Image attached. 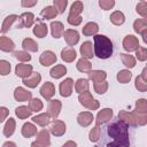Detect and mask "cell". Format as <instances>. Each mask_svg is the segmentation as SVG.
<instances>
[{
  "instance_id": "6da1fadb",
  "label": "cell",
  "mask_w": 147,
  "mask_h": 147,
  "mask_svg": "<svg viewBox=\"0 0 147 147\" xmlns=\"http://www.w3.org/2000/svg\"><path fill=\"white\" fill-rule=\"evenodd\" d=\"M96 145L107 147L129 146V124L119 118L108 122L102 129H100V136Z\"/></svg>"
},
{
  "instance_id": "7a4b0ae2",
  "label": "cell",
  "mask_w": 147,
  "mask_h": 147,
  "mask_svg": "<svg viewBox=\"0 0 147 147\" xmlns=\"http://www.w3.org/2000/svg\"><path fill=\"white\" fill-rule=\"evenodd\" d=\"M94 40V54L99 59H108L113 54V42L111 40L103 34H95Z\"/></svg>"
},
{
  "instance_id": "3957f363",
  "label": "cell",
  "mask_w": 147,
  "mask_h": 147,
  "mask_svg": "<svg viewBox=\"0 0 147 147\" xmlns=\"http://www.w3.org/2000/svg\"><path fill=\"white\" fill-rule=\"evenodd\" d=\"M82 11H83V3L80 1L74 2L72 6H71V9H70L68 22L71 25H79L80 22H82V16H80Z\"/></svg>"
},
{
  "instance_id": "277c9868",
  "label": "cell",
  "mask_w": 147,
  "mask_h": 147,
  "mask_svg": "<svg viewBox=\"0 0 147 147\" xmlns=\"http://www.w3.org/2000/svg\"><path fill=\"white\" fill-rule=\"evenodd\" d=\"M78 99H79V102L83 106L87 107L88 109H92L93 110V109H96L99 107V102L96 100H94L93 96L91 95V93L87 92V91L83 92V94H79V98Z\"/></svg>"
},
{
  "instance_id": "5b68a950",
  "label": "cell",
  "mask_w": 147,
  "mask_h": 147,
  "mask_svg": "<svg viewBox=\"0 0 147 147\" xmlns=\"http://www.w3.org/2000/svg\"><path fill=\"white\" fill-rule=\"evenodd\" d=\"M17 20L20 21V23L17 24V28H29V26H31L33 24L34 16H33L32 13H24Z\"/></svg>"
},
{
  "instance_id": "8992f818",
  "label": "cell",
  "mask_w": 147,
  "mask_h": 147,
  "mask_svg": "<svg viewBox=\"0 0 147 147\" xmlns=\"http://www.w3.org/2000/svg\"><path fill=\"white\" fill-rule=\"evenodd\" d=\"M40 80H41V76H40V74H38V72H31L28 77L23 78L24 85H26L28 87H31V88L36 87V86L40 83Z\"/></svg>"
},
{
  "instance_id": "52a82bcc",
  "label": "cell",
  "mask_w": 147,
  "mask_h": 147,
  "mask_svg": "<svg viewBox=\"0 0 147 147\" xmlns=\"http://www.w3.org/2000/svg\"><path fill=\"white\" fill-rule=\"evenodd\" d=\"M123 46H124L125 51L132 52V51H136L139 47V42H138V39L134 36H126L124 41H123Z\"/></svg>"
},
{
  "instance_id": "ba28073f",
  "label": "cell",
  "mask_w": 147,
  "mask_h": 147,
  "mask_svg": "<svg viewBox=\"0 0 147 147\" xmlns=\"http://www.w3.org/2000/svg\"><path fill=\"white\" fill-rule=\"evenodd\" d=\"M72 86L74 83L71 80V78H67L63 82H61L60 84V93L62 96H69L72 92Z\"/></svg>"
},
{
  "instance_id": "9c48e42d",
  "label": "cell",
  "mask_w": 147,
  "mask_h": 147,
  "mask_svg": "<svg viewBox=\"0 0 147 147\" xmlns=\"http://www.w3.org/2000/svg\"><path fill=\"white\" fill-rule=\"evenodd\" d=\"M65 41L68 42L69 46H74L78 42L79 40V33L76 31V30H67L64 31V34H63Z\"/></svg>"
},
{
  "instance_id": "30bf717a",
  "label": "cell",
  "mask_w": 147,
  "mask_h": 147,
  "mask_svg": "<svg viewBox=\"0 0 147 147\" xmlns=\"http://www.w3.org/2000/svg\"><path fill=\"white\" fill-rule=\"evenodd\" d=\"M49 134L46 130H42L38 133V138L34 142H32V146H49Z\"/></svg>"
},
{
  "instance_id": "8fae6325",
  "label": "cell",
  "mask_w": 147,
  "mask_h": 147,
  "mask_svg": "<svg viewBox=\"0 0 147 147\" xmlns=\"http://www.w3.org/2000/svg\"><path fill=\"white\" fill-rule=\"evenodd\" d=\"M55 61H56V56L52 51H46L40 56V63L45 67H48V65L53 64Z\"/></svg>"
},
{
  "instance_id": "7c38bea8",
  "label": "cell",
  "mask_w": 147,
  "mask_h": 147,
  "mask_svg": "<svg viewBox=\"0 0 147 147\" xmlns=\"http://www.w3.org/2000/svg\"><path fill=\"white\" fill-rule=\"evenodd\" d=\"M51 132L54 134V136H62L64 132H65V124L62 122V121H54L51 125Z\"/></svg>"
},
{
  "instance_id": "4fadbf2b",
  "label": "cell",
  "mask_w": 147,
  "mask_h": 147,
  "mask_svg": "<svg viewBox=\"0 0 147 147\" xmlns=\"http://www.w3.org/2000/svg\"><path fill=\"white\" fill-rule=\"evenodd\" d=\"M54 93H55V87H54V85H53L52 83H49V82L45 83V84L41 86V88H40V94H41L45 99H51V98L54 95Z\"/></svg>"
},
{
  "instance_id": "5bb4252c",
  "label": "cell",
  "mask_w": 147,
  "mask_h": 147,
  "mask_svg": "<svg viewBox=\"0 0 147 147\" xmlns=\"http://www.w3.org/2000/svg\"><path fill=\"white\" fill-rule=\"evenodd\" d=\"M15 72L18 77L25 78L32 72V67L30 64H17L16 69H15Z\"/></svg>"
},
{
  "instance_id": "9a60e30c",
  "label": "cell",
  "mask_w": 147,
  "mask_h": 147,
  "mask_svg": "<svg viewBox=\"0 0 147 147\" xmlns=\"http://www.w3.org/2000/svg\"><path fill=\"white\" fill-rule=\"evenodd\" d=\"M61 109V102L59 100H51L48 103V115L53 118L57 117Z\"/></svg>"
},
{
  "instance_id": "2e32d148",
  "label": "cell",
  "mask_w": 147,
  "mask_h": 147,
  "mask_svg": "<svg viewBox=\"0 0 147 147\" xmlns=\"http://www.w3.org/2000/svg\"><path fill=\"white\" fill-rule=\"evenodd\" d=\"M113 116V110L109 109V108H106V109H102L101 111H99L98 116H96V125H100L107 121H109Z\"/></svg>"
},
{
  "instance_id": "e0dca14e",
  "label": "cell",
  "mask_w": 147,
  "mask_h": 147,
  "mask_svg": "<svg viewBox=\"0 0 147 147\" xmlns=\"http://www.w3.org/2000/svg\"><path fill=\"white\" fill-rule=\"evenodd\" d=\"M14 96L17 101H28L31 98V92L24 90L23 87H17L14 92Z\"/></svg>"
},
{
  "instance_id": "ac0fdd59",
  "label": "cell",
  "mask_w": 147,
  "mask_h": 147,
  "mask_svg": "<svg viewBox=\"0 0 147 147\" xmlns=\"http://www.w3.org/2000/svg\"><path fill=\"white\" fill-rule=\"evenodd\" d=\"M77 121H78L79 125H82V126H87V125H90V124L92 123V121H93V115H92L91 113H88V111L80 113V114L78 115V117H77Z\"/></svg>"
},
{
  "instance_id": "d6986e66",
  "label": "cell",
  "mask_w": 147,
  "mask_h": 147,
  "mask_svg": "<svg viewBox=\"0 0 147 147\" xmlns=\"http://www.w3.org/2000/svg\"><path fill=\"white\" fill-rule=\"evenodd\" d=\"M92 42L91 41H85L83 42L82 47H80V53L83 55V57L85 59H91L93 57V47H92Z\"/></svg>"
},
{
  "instance_id": "ffe728a7",
  "label": "cell",
  "mask_w": 147,
  "mask_h": 147,
  "mask_svg": "<svg viewBox=\"0 0 147 147\" xmlns=\"http://www.w3.org/2000/svg\"><path fill=\"white\" fill-rule=\"evenodd\" d=\"M15 48V44L7 37H0V49L3 52H11Z\"/></svg>"
},
{
  "instance_id": "44dd1931",
  "label": "cell",
  "mask_w": 147,
  "mask_h": 147,
  "mask_svg": "<svg viewBox=\"0 0 147 147\" xmlns=\"http://www.w3.org/2000/svg\"><path fill=\"white\" fill-rule=\"evenodd\" d=\"M61 57H62V60H64L67 62H71L76 59V51L72 48V46L65 47L61 53Z\"/></svg>"
},
{
  "instance_id": "7402d4cb",
  "label": "cell",
  "mask_w": 147,
  "mask_h": 147,
  "mask_svg": "<svg viewBox=\"0 0 147 147\" xmlns=\"http://www.w3.org/2000/svg\"><path fill=\"white\" fill-rule=\"evenodd\" d=\"M22 134L25 138H30L32 136H36L37 134V127L31 123H25L22 127Z\"/></svg>"
},
{
  "instance_id": "603a6c76",
  "label": "cell",
  "mask_w": 147,
  "mask_h": 147,
  "mask_svg": "<svg viewBox=\"0 0 147 147\" xmlns=\"http://www.w3.org/2000/svg\"><path fill=\"white\" fill-rule=\"evenodd\" d=\"M51 29H52V36L54 38H60L64 31L63 25L61 22H52L51 23Z\"/></svg>"
},
{
  "instance_id": "cb8c5ba5",
  "label": "cell",
  "mask_w": 147,
  "mask_h": 147,
  "mask_svg": "<svg viewBox=\"0 0 147 147\" xmlns=\"http://www.w3.org/2000/svg\"><path fill=\"white\" fill-rule=\"evenodd\" d=\"M16 20H17V16H16V15H9V16H7V17L5 18V21H3V23H2V26H1V29H0V32H1V33H6Z\"/></svg>"
},
{
  "instance_id": "d4e9b609",
  "label": "cell",
  "mask_w": 147,
  "mask_h": 147,
  "mask_svg": "<svg viewBox=\"0 0 147 147\" xmlns=\"http://www.w3.org/2000/svg\"><path fill=\"white\" fill-rule=\"evenodd\" d=\"M33 33L39 38H44L47 34V25L42 22L37 23L36 26L33 28Z\"/></svg>"
},
{
  "instance_id": "484cf974",
  "label": "cell",
  "mask_w": 147,
  "mask_h": 147,
  "mask_svg": "<svg viewBox=\"0 0 147 147\" xmlns=\"http://www.w3.org/2000/svg\"><path fill=\"white\" fill-rule=\"evenodd\" d=\"M41 16L46 20H52L54 18L56 15H57V10L55 7H52V6H48V7H45L42 10H41Z\"/></svg>"
},
{
  "instance_id": "4316f807",
  "label": "cell",
  "mask_w": 147,
  "mask_h": 147,
  "mask_svg": "<svg viewBox=\"0 0 147 147\" xmlns=\"http://www.w3.org/2000/svg\"><path fill=\"white\" fill-rule=\"evenodd\" d=\"M98 30H99L98 24L94 22H90L83 28V33L85 36H92V34H95L98 32Z\"/></svg>"
},
{
  "instance_id": "83f0119b",
  "label": "cell",
  "mask_w": 147,
  "mask_h": 147,
  "mask_svg": "<svg viewBox=\"0 0 147 147\" xmlns=\"http://www.w3.org/2000/svg\"><path fill=\"white\" fill-rule=\"evenodd\" d=\"M22 46L25 51H30V52H37L38 51V45L34 40L30 39V38H25L22 42Z\"/></svg>"
},
{
  "instance_id": "f1b7e54d",
  "label": "cell",
  "mask_w": 147,
  "mask_h": 147,
  "mask_svg": "<svg viewBox=\"0 0 147 147\" xmlns=\"http://www.w3.org/2000/svg\"><path fill=\"white\" fill-rule=\"evenodd\" d=\"M65 72H67V68H65L64 65L59 64V65H55L54 68H52V70H51V76H52L53 78H61Z\"/></svg>"
},
{
  "instance_id": "f546056e",
  "label": "cell",
  "mask_w": 147,
  "mask_h": 147,
  "mask_svg": "<svg viewBox=\"0 0 147 147\" xmlns=\"http://www.w3.org/2000/svg\"><path fill=\"white\" fill-rule=\"evenodd\" d=\"M88 76L94 83H99V82H102L106 78V72L100 71V70H95V71H90Z\"/></svg>"
},
{
  "instance_id": "4dcf8cb0",
  "label": "cell",
  "mask_w": 147,
  "mask_h": 147,
  "mask_svg": "<svg viewBox=\"0 0 147 147\" xmlns=\"http://www.w3.org/2000/svg\"><path fill=\"white\" fill-rule=\"evenodd\" d=\"M32 121L40 126H46L49 123V115L48 114H40L38 116H34L32 118Z\"/></svg>"
},
{
  "instance_id": "1f68e13d",
  "label": "cell",
  "mask_w": 147,
  "mask_h": 147,
  "mask_svg": "<svg viewBox=\"0 0 147 147\" xmlns=\"http://www.w3.org/2000/svg\"><path fill=\"white\" fill-rule=\"evenodd\" d=\"M110 21H111L115 25H121V24L124 23L125 17H124V15H123L122 11H114V13L111 14V16H110Z\"/></svg>"
},
{
  "instance_id": "d6a6232c",
  "label": "cell",
  "mask_w": 147,
  "mask_h": 147,
  "mask_svg": "<svg viewBox=\"0 0 147 147\" xmlns=\"http://www.w3.org/2000/svg\"><path fill=\"white\" fill-rule=\"evenodd\" d=\"M77 69L79 71H82V72H90V70H91V63L85 57H82L77 62Z\"/></svg>"
},
{
  "instance_id": "836d02e7",
  "label": "cell",
  "mask_w": 147,
  "mask_h": 147,
  "mask_svg": "<svg viewBox=\"0 0 147 147\" xmlns=\"http://www.w3.org/2000/svg\"><path fill=\"white\" fill-rule=\"evenodd\" d=\"M14 130H15V121L14 118H9L5 125V129H3V134L6 137H10L13 133H14Z\"/></svg>"
},
{
  "instance_id": "e575fe53",
  "label": "cell",
  "mask_w": 147,
  "mask_h": 147,
  "mask_svg": "<svg viewBox=\"0 0 147 147\" xmlns=\"http://www.w3.org/2000/svg\"><path fill=\"white\" fill-rule=\"evenodd\" d=\"M15 113H16V115H17L21 119H24V118H26V117H29V116L31 115L30 108H29V107H25V106H21V107H18V108H16V109H15Z\"/></svg>"
},
{
  "instance_id": "d590c367",
  "label": "cell",
  "mask_w": 147,
  "mask_h": 147,
  "mask_svg": "<svg viewBox=\"0 0 147 147\" xmlns=\"http://www.w3.org/2000/svg\"><path fill=\"white\" fill-rule=\"evenodd\" d=\"M118 118L122 119V121H124L125 123L131 124V125H136V124H137V123H136V118L133 117V115H132V114H129V113H126V111H121V113L118 114Z\"/></svg>"
},
{
  "instance_id": "8d00e7d4",
  "label": "cell",
  "mask_w": 147,
  "mask_h": 147,
  "mask_svg": "<svg viewBox=\"0 0 147 147\" xmlns=\"http://www.w3.org/2000/svg\"><path fill=\"white\" fill-rule=\"evenodd\" d=\"M75 88H76V91H77L78 93H82V92L87 91V90H88V80H87V79H83V78L78 79L77 83H76Z\"/></svg>"
},
{
  "instance_id": "74e56055",
  "label": "cell",
  "mask_w": 147,
  "mask_h": 147,
  "mask_svg": "<svg viewBox=\"0 0 147 147\" xmlns=\"http://www.w3.org/2000/svg\"><path fill=\"white\" fill-rule=\"evenodd\" d=\"M29 108L31 111H39L42 109V102L39 100V99H32L30 102H29Z\"/></svg>"
},
{
  "instance_id": "f35d334b",
  "label": "cell",
  "mask_w": 147,
  "mask_h": 147,
  "mask_svg": "<svg viewBox=\"0 0 147 147\" xmlns=\"http://www.w3.org/2000/svg\"><path fill=\"white\" fill-rule=\"evenodd\" d=\"M131 72L129 71V70H122V71H119L118 72V75H117V79L121 82V83H123V84H125V83H127L130 79H131Z\"/></svg>"
},
{
  "instance_id": "ab89813d",
  "label": "cell",
  "mask_w": 147,
  "mask_h": 147,
  "mask_svg": "<svg viewBox=\"0 0 147 147\" xmlns=\"http://www.w3.org/2000/svg\"><path fill=\"white\" fill-rule=\"evenodd\" d=\"M121 57H122L123 63H124L126 67H129V68H133V67H134V64H136V60H134L133 56H131V55H126V54H121Z\"/></svg>"
},
{
  "instance_id": "60d3db41",
  "label": "cell",
  "mask_w": 147,
  "mask_h": 147,
  "mask_svg": "<svg viewBox=\"0 0 147 147\" xmlns=\"http://www.w3.org/2000/svg\"><path fill=\"white\" fill-rule=\"evenodd\" d=\"M146 21L145 20H137L134 22V30L139 33H144L146 32Z\"/></svg>"
},
{
  "instance_id": "b9f144b4",
  "label": "cell",
  "mask_w": 147,
  "mask_h": 147,
  "mask_svg": "<svg viewBox=\"0 0 147 147\" xmlns=\"http://www.w3.org/2000/svg\"><path fill=\"white\" fill-rule=\"evenodd\" d=\"M68 5V0H54V6L57 9V13H64V9Z\"/></svg>"
},
{
  "instance_id": "7bdbcfd3",
  "label": "cell",
  "mask_w": 147,
  "mask_h": 147,
  "mask_svg": "<svg viewBox=\"0 0 147 147\" xmlns=\"http://www.w3.org/2000/svg\"><path fill=\"white\" fill-rule=\"evenodd\" d=\"M9 71H10V64H9V62H7L5 60H1L0 61V75L6 76V75L9 74Z\"/></svg>"
},
{
  "instance_id": "ee69618b",
  "label": "cell",
  "mask_w": 147,
  "mask_h": 147,
  "mask_svg": "<svg viewBox=\"0 0 147 147\" xmlns=\"http://www.w3.org/2000/svg\"><path fill=\"white\" fill-rule=\"evenodd\" d=\"M108 88V84L106 82H99V83H94V90L96 91V93L102 94L107 91Z\"/></svg>"
},
{
  "instance_id": "f6af8a7d",
  "label": "cell",
  "mask_w": 147,
  "mask_h": 147,
  "mask_svg": "<svg viewBox=\"0 0 147 147\" xmlns=\"http://www.w3.org/2000/svg\"><path fill=\"white\" fill-rule=\"evenodd\" d=\"M14 55H15V57H16V59H18L20 61H30V60H31L30 54H29V53H26V52H23V51L15 52V53H14Z\"/></svg>"
},
{
  "instance_id": "bcb514c9",
  "label": "cell",
  "mask_w": 147,
  "mask_h": 147,
  "mask_svg": "<svg viewBox=\"0 0 147 147\" xmlns=\"http://www.w3.org/2000/svg\"><path fill=\"white\" fill-rule=\"evenodd\" d=\"M99 136H100V129H99V125H96L90 132V140L93 141V142H96L98 139H99Z\"/></svg>"
},
{
  "instance_id": "7dc6e473",
  "label": "cell",
  "mask_w": 147,
  "mask_h": 147,
  "mask_svg": "<svg viewBox=\"0 0 147 147\" xmlns=\"http://www.w3.org/2000/svg\"><path fill=\"white\" fill-rule=\"evenodd\" d=\"M99 3H100V7H101L102 9L108 10V9H110V8L114 7L115 1H114V0H100Z\"/></svg>"
},
{
  "instance_id": "c3c4849f",
  "label": "cell",
  "mask_w": 147,
  "mask_h": 147,
  "mask_svg": "<svg viewBox=\"0 0 147 147\" xmlns=\"http://www.w3.org/2000/svg\"><path fill=\"white\" fill-rule=\"evenodd\" d=\"M136 110H137V113H140V114L146 113V101L144 99L137 101V109Z\"/></svg>"
},
{
  "instance_id": "681fc988",
  "label": "cell",
  "mask_w": 147,
  "mask_h": 147,
  "mask_svg": "<svg viewBox=\"0 0 147 147\" xmlns=\"http://www.w3.org/2000/svg\"><path fill=\"white\" fill-rule=\"evenodd\" d=\"M136 87L139 88L140 91H145L146 90V79H144L141 82V76L137 77V79H136Z\"/></svg>"
},
{
  "instance_id": "f907efd6",
  "label": "cell",
  "mask_w": 147,
  "mask_h": 147,
  "mask_svg": "<svg viewBox=\"0 0 147 147\" xmlns=\"http://www.w3.org/2000/svg\"><path fill=\"white\" fill-rule=\"evenodd\" d=\"M137 57L140 60V61H145L146 60V48H137Z\"/></svg>"
},
{
  "instance_id": "816d5d0a",
  "label": "cell",
  "mask_w": 147,
  "mask_h": 147,
  "mask_svg": "<svg viewBox=\"0 0 147 147\" xmlns=\"http://www.w3.org/2000/svg\"><path fill=\"white\" fill-rule=\"evenodd\" d=\"M8 109L6 107H0V123L5 121V118L8 116Z\"/></svg>"
},
{
  "instance_id": "f5cc1de1",
  "label": "cell",
  "mask_w": 147,
  "mask_h": 147,
  "mask_svg": "<svg viewBox=\"0 0 147 147\" xmlns=\"http://www.w3.org/2000/svg\"><path fill=\"white\" fill-rule=\"evenodd\" d=\"M145 8H146V3L145 2H141L140 5L137 6V11H139L144 17H146V11H145Z\"/></svg>"
},
{
  "instance_id": "db71d44e",
  "label": "cell",
  "mask_w": 147,
  "mask_h": 147,
  "mask_svg": "<svg viewBox=\"0 0 147 147\" xmlns=\"http://www.w3.org/2000/svg\"><path fill=\"white\" fill-rule=\"evenodd\" d=\"M38 0H22V6L23 7H32L37 3Z\"/></svg>"
},
{
  "instance_id": "11a10c76",
  "label": "cell",
  "mask_w": 147,
  "mask_h": 147,
  "mask_svg": "<svg viewBox=\"0 0 147 147\" xmlns=\"http://www.w3.org/2000/svg\"><path fill=\"white\" fill-rule=\"evenodd\" d=\"M8 145H11V146H15V144H14V142H6V144H3V146H8Z\"/></svg>"
},
{
  "instance_id": "9f6ffc18",
  "label": "cell",
  "mask_w": 147,
  "mask_h": 147,
  "mask_svg": "<svg viewBox=\"0 0 147 147\" xmlns=\"http://www.w3.org/2000/svg\"><path fill=\"white\" fill-rule=\"evenodd\" d=\"M65 145H74V146H76V144H75V142H67ZM65 145H64V146H65Z\"/></svg>"
}]
</instances>
